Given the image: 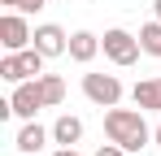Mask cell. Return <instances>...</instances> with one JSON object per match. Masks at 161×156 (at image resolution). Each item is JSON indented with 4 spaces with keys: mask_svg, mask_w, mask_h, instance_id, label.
Wrapping results in <instances>:
<instances>
[{
    "mask_svg": "<svg viewBox=\"0 0 161 156\" xmlns=\"http://www.w3.org/2000/svg\"><path fill=\"white\" fill-rule=\"evenodd\" d=\"M105 134L113 143H122L126 152H139V148H148V139H153V130L144 122V108H109L105 113Z\"/></svg>",
    "mask_w": 161,
    "mask_h": 156,
    "instance_id": "obj_1",
    "label": "cell"
},
{
    "mask_svg": "<svg viewBox=\"0 0 161 156\" xmlns=\"http://www.w3.org/2000/svg\"><path fill=\"white\" fill-rule=\"evenodd\" d=\"M44 61H48V56L35 48V44L22 48V52H4V61H0V78H4V82H26V78H39V74H44Z\"/></svg>",
    "mask_w": 161,
    "mask_h": 156,
    "instance_id": "obj_2",
    "label": "cell"
},
{
    "mask_svg": "<svg viewBox=\"0 0 161 156\" xmlns=\"http://www.w3.org/2000/svg\"><path fill=\"white\" fill-rule=\"evenodd\" d=\"M100 52H105L113 65H135L139 61V52H144V44H139V35H131V30H122V26H113V30H105V39H100Z\"/></svg>",
    "mask_w": 161,
    "mask_h": 156,
    "instance_id": "obj_3",
    "label": "cell"
},
{
    "mask_svg": "<svg viewBox=\"0 0 161 156\" xmlns=\"http://www.w3.org/2000/svg\"><path fill=\"white\" fill-rule=\"evenodd\" d=\"M31 39H35V30L26 26V13H18V9L0 13V44H4V52H22V48H31Z\"/></svg>",
    "mask_w": 161,
    "mask_h": 156,
    "instance_id": "obj_4",
    "label": "cell"
},
{
    "mask_svg": "<svg viewBox=\"0 0 161 156\" xmlns=\"http://www.w3.org/2000/svg\"><path fill=\"white\" fill-rule=\"evenodd\" d=\"M83 96L100 108H113L122 100V82H118V74H83Z\"/></svg>",
    "mask_w": 161,
    "mask_h": 156,
    "instance_id": "obj_5",
    "label": "cell"
},
{
    "mask_svg": "<svg viewBox=\"0 0 161 156\" xmlns=\"http://www.w3.org/2000/svg\"><path fill=\"white\" fill-rule=\"evenodd\" d=\"M9 104H13V117H35L39 108H48L44 104V87H39V78H26V82H18L13 87V96H9Z\"/></svg>",
    "mask_w": 161,
    "mask_h": 156,
    "instance_id": "obj_6",
    "label": "cell"
},
{
    "mask_svg": "<svg viewBox=\"0 0 161 156\" xmlns=\"http://www.w3.org/2000/svg\"><path fill=\"white\" fill-rule=\"evenodd\" d=\"M31 44L44 52V56H65V52H70V35L57 22H44V26H35V39H31Z\"/></svg>",
    "mask_w": 161,
    "mask_h": 156,
    "instance_id": "obj_7",
    "label": "cell"
},
{
    "mask_svg": "<svg viewBox=\"0 0 161 156\" xmlns=\"http://www.w3.org/2000/svg\"><path fill=\"white\" fill-rule=\"evenodd\" d=\"M48 139H53V130H44L39 122H35V117H31L26 126L18 130L13 148H18V152H26V156H35V152H44V148H48Z\"/></svg>",
    "mask_w": 161,
    "mask_h": 156,
    "instance_id": "obj_8",
    "label": "cell"
},
{
    "mask_svg": "<svg viewBox=\"0 0 161 156\" xmlns=\"http://www.w3.org/2000/svg\"><path fill=\"white\" fill-rule=\"evenodd\" d=\"M96 52H100V35H92V30H74L70 35V61L87 65V61H96Z\"/></svg>",
    "mask_w": 161,
    "mask_h": 156,
    "instance_id": "obj_9",
    "label": "cell"
},
{
    "mask_svg": "<svg viewBox=\"0 0 161 156\" xmlns=\"http://www.w3.org/2000/svg\"><path fill=\"white\" fill-rule=\"evenodd\" d=\"M131 100H135V108H144V113H161V78H144V82H135Z\"/></svg>",
    "mask_w": 161,
    "mask_h": 156,
    "instance_id": "obj_10",
    "label": "cell"
},
{
    "mask_svg": "<svg viewBox=\"0 0 161 156\" xmlns=\"http://www.w3.org/2000/svg\"><path fill=\"white\" fill-rule=\"evenodd\" d=\"M79 139H83V122H79V117H70V113H61V117L53 122V143H61V148H74Z\"/></svg>",
    "mask_w": 161,
    "mask_h": 156,
    "instance_id": "obj_11",
    "label": "cell"
},
{
    "mask_svg": "<svg viewBox=\"0 0 161 156\" xmlns=\"http://www.w3.org/2000/svg\"><path fill=\"white\" fill-rule=\"evenodd\" d=\"M39 87H44V104L57 108V104L65 100V78L61 74H39Z\"/></svg>",
    "mask_w": 161,
    "mask_h": 156,
    "instance_id": "obj_12",
    "label": "cell"
},
{
    "mask_svg": "<svg viewBox=\"0 0 161 156\" xmlns=\"http://www.w3.org/2000/svg\"><path fill=\"white\" fill-rule=\"evenodd\" d=\"M139 44H144L148 56H161V18H153V22L139 26Z\"/></svg>",
    "mask_w": 161,
    "mask_h": 156,
    "instance_id": "obj_13",
    "label": "cell"
},
{
    "mask_svg": "<svg viewBox=\"0 0 161 156\" xmlns=\"http://www.w3.org/2000/svg\"><path fill=\"white\" fill-rule=\"evenodd\" d=\"M0 4L18 9V13H39V9H44V0H0Z\"/></svg>",
    "mask_w": 161,
    "mask_h": 156,
    "instance_id": "obj_14",
    "label": "cell"
},
{
    "mask_svg": "<svg viewBox=\"0 0 161 156\" xmlns=\"http://www.w3.org/2000/svg\"><path fill=\"white\" fill-rule=\"evenodd\" d=\"M96 156H126V148H122V143H113V139H109L105 148H96Z\"/></svg>",
    "mask_w": 161,
    "mask_h": 156,
    "instance_id": "obj_15",
    "label": "cell"
},
{
    "mask_svg": "<svg viewBox=\"0 0 161 156\" xmlns=\"http://www.w3.org/2000/svg\"><path fill=\"white\" fill-rule=\"evenodd\" d=\"M53 156H79V152H74V148H57Z\"/></svg>",
    "mask_w": 161,
    "mask_h": 156,
    "instance_id": "obj_16",
    "label": "cell"
},
{
    "mask_svg": "<svg viewBox=\"0 0 161 156\" xmlns=\"http://www.w3.org/2000/svg\"><path fill=\"white\" fill-rule=\"evenodd\" d=\"M153 143H157V148H161V126H157V130H153Z\"/></svg>",
    "mask_w": 161,
    "mask_h": 156,
    "instance_id": "obj_17",
    "label": "cell"
},
{
    "mask_svg": "<svg viewBox=\"0 0 161 156\" xmlns=\"http://www.w3.org/2000/svg\"><path fill=\"white\" fill-rule=\"evenodd\" d=\"M153 13H157V18H161V0H153Z\"/></svg>",
    "mask_w": 161,
    "mask_h": 156,
    "instance_id": "obj_18",
    "label": "cell"
}]
</instances>
